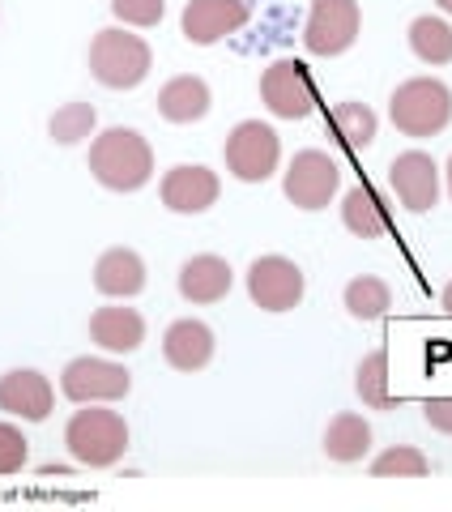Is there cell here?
Returning a JSON list of instances; mask_svg holds the SVG:
<instances>
[{
    "label": "cell",
    "mask_w": 452,
    "mask_h": 512,
    "mask_svg": "<svg viewBox=\"0 0 452 512\" xmlns=\"http://www.w3.org/2000/svg\"><path fill=\"white\" fill-rule=\"evenodd\" d=\"M389 116L401 137H414V141L435 137L452 120V90L440 77H410V82H401L393 90Z\"/></svg>",
    "instance_id": "cell-3"
},
{
    "label": "cell",
    "mask_w": 452,
    "mask_h": 512,
    "mask_svg": "<svg viewBox=\"0 0 452 512\" xmlns=\"http://www.w3.org/2000/svg\"><path fill=\"white\" fill-rule=\"evenodd\" d=\"M64 444H69L77 466L107 470L128 453V423L120 410H103V402H94L90 410H77L69 419Z\"/></svg>",
    "instance_id": "cell-2"
},
{
    "label": "cell",
    "mask_w": 452,
    "mask_h": 512,
    "mask_svg": "<svg viewBox=\"0 0 452 512\" xmlns=\"http://www.w3.org/2000/svg\"><path fill=\"white\" fill-rule=\"evenodd\" d=\"M52 406H56V389L35 367H18V372L0 376V410L13 414V419L43 423L52 414Z\"/></svg>",
    "instance_id": "cell-13"
},
{
    "label": "cell",
    "mask_w": 452,
    "mask_h": 512,
    "mask_svg": "<svg viewBox=\"0 0 452 512\" xmlns=\"http://www.w3.org/2000/svg\"><path fill=\"white\" fill-rule=\"evenodd\" d=\"M222 154H226V171H231L235 180L265 184L269 175L278 171V163H282V141H278V133H273L269 124L244 120V124L231 128V137H226Z\"/></svg>",
    "instance_id": "cell-5"
},
{
    "label": "cell",
    "mask_w": 452,
    "mask_h": 512,
    "mask_svg": "<svg viewBox=\"0 0 452 512\" xmlns=\"http://www.w3.org/2000/svg\"><path fill=\"white\" fill-rule=\"evenodd\" d=\"M218 175L201 163H180L163 175V205L171 214H205L218 201Z\"/></svg>",
    "instance_id": "cell-14"
},
{
    "label": "cell",
    "mask_w": 452,
    "mask_h": 512,
    "mask_svg": "<svg viewBox=\"0 0 452 512\" xmlns=\"http://www.w3.org/2000/svg\"><path fill=\"white\" fill-rule=\"evenodd\" d=\"M94 124H99L94 103H64L52 116V124H47V133H52V141H60V146H77V141H86L94 133Z\"/></svg>",
    "instance_id": "cell-26"
},
{
    "label": "cell",
    "mask_w": 452,
    "mask_h": 512,
    "mask_svg": "<svg viewBox=\"0 0 452 512\" xmlns=\"http://www.w3.org/2000/svg\"><path fill=\"white\" fill-rule=\"evenodd\" d=\"M435 5H440V9L448 13V18H452V0H435Z\"/></svg>",
    "instance_id": "cell-32"
},
{
    "label": "cell",
    "mask_w": 452,
    "mask_h": 512,
    "mask_svg": "<svg viewBox=\"0 0 452 512\" xmlns=\"http://www.w3.org/2000/svg\"><path fill=\"white\" fill-rule=\"evenodd\" d=\"M209 86L201 82V77H171V82L158 90V116H163L167 124H197L209 116Z\"/></svg>",
    "instance_id": "cell-18"
},
{
    "label": "cell",
    "mask_w": 452,
    "mask_h": 512,
    "mask_svg": "<svg viewBox=\"0 0 452 512\" xmlns=\"http://www.w3.org/2000/svg\"><path fill=\"white\" fill-rule=\"evenodd\" d=\"M154 69V52L141 35L128 30H99L90 43V73L107 90H133Z\"/></svg>",
    "instance_id": "cell-4"
},
{
    "label": "cell",
    "mask_w": 452,
    "mask_h": 512,
    "mask_svg": "<svg viewBox=\"0 0 452 512\" xmlns=\"http://www.w3.org/2000/svg\"><path fill=\"white\" fill-rule=\"evenodd\" d=\"M363 13L359 0H312L308 26H303V47L312 56H342L359 39Z\"/></svg>",
    "instance_id": "cell-6"
},
{
    "label": "cell",
    "mask_w": 452,
    "mask_h": 512,
    "mask_svg": "<svg viewBox=\"0 0 452 512\" xmlns=\"http://www.w3.org/2000/svg\"><path fill=\"white\" fill-rule=\"evenodd\" d=\"M252 18V5L248 0H188L184 5V39L197 43V47H209L235 30H244Z\"/></svg>",
    "instance_id": "cell-11"
},
{
    "label": "cell",
    "mask_w": 452,
    "mask_h": 512,
    "mask_svg": "<svg viewBox=\"0 0 452 512\" xmlns=\"http://www.w3.org/2000/svg\"><path fill=\"white\" fill-rule=\"evenodd\" d=\"M26 466V436L13 423H0V478L18 474Z\"/></svg>",
    "instance_id": "cell-29"
},
{
    "label": "cell",
    "mask_w": 452,
    "mask_h": 512,
    "mask_svg": "<svg viewBox=\"0 0 452 512\" xmlns=\"http://www.w3.org/2000/svg\"><path fill=\"white\" fill-rule=\"evenodd\" d=\"M163 359L175 372H201V367L214 359V329L205 320H175L163 333Z\"/></svg>",
    "instance_id": "cell-15"
},
{
    "label": "cell",
    "mask_w": 452,
    "mask_h": 512,
    "mask_svg": "<svg viewBox=\"0 0 452 512\" xmlns=\"http://www.w3.org/2000/svg\"><path fill=\"white\" fill-rule=\"evenodd\" d=\"M389 184L397 192V201L414 214H427L431 205L440 201V167H435V158L423 150L397 154L389 167Z\"/></svg>",
    "instance_id": "cell-12"
},
{
    "label": "cell",
    "mask_w": 452,
    "mask_h": 512,
    "mask_svg": "<svg viewBox=\"0 0 452 512\" xmlns=\"http://www.w3.org/2000/svg\"><path fill=\"white\" fill-rule=\"evenodd\" d=\"M133 389V376L128 367L111 363V359H73L60 372V393L77 406H94V402H120Z\"/></svg>",
    "instance_id": "cell-8"
},
{
    "label": "cell",
    "mask_w": 452,
    "mask_h": 512,
    "mask_svg": "<svg viewBox=\"0 0 452 512\" xmlns=\"http://www.w3.org/2000/svg\"><path fill=\"white\" fill-rule=\"evenodd\" d=\"M440 303H444V312H448V316H452V282H448V286H444V295H440Z\"/></svg>",
    "instance_id": "cell-31"
},
{
    "label": "cell",
    "mask_w": 452,
    "mask_h": 512,
    "mask_svg": "<svg viewBox=\"0 0 452 512\" xmlns=\"http://www.w3.org/2000/svg\"><path fill=\"white\" fill-rule=\"evenodd\" d=\"M231 282H235L231 265L214 252L192 256V261H184V269H180V295L188 303H218V299L231 295Z\"/></svg>",
    "instance_id": "cell-16"
},
{
    "label": "cell",
    "mask_w": 452,
    "mask_h": 512,
    "mask_svg": "<svg viewBox=\"0 0 452 512\" xmlns=\"http://www.w3.org/2000/svg\"><path fill=\"white\" fill-rule=\"evenodd\" d=\"M410 52L423 64H448L452 60V26L444 18H414L410 22Z\"/></svg>",
    "instance_id": "cell-23"
},
{
    "label": "cell",
    "mask_w": 452,
    "mask_h": 512,
    "mask_svg": "<svg viewBox=\"0 0 452 512\" xmlns=\"http://www.w3.org/2000/svg\"><path fill=\"white\" fill-rule=\"evenodd\" d=\"M354 389H359L363 406L393 410V397H389V355H384V350H371V355L359 363V372H354Z\"/></svg>",
    "instance_id": "cell-24"
},
{
    "label": "cell",
    "mask_w": 452,
    "mask_h": 512,
    "mask_svg": "<svg viewBox=\"0 0 452 512\" xmlns=\"http://www.w3.org/2000/svg\"><path fill=\"white\" fill-rule=\"evenodd\" d=\"M346 312L354 316V320H376L384 308L393 303V291H389V282H380V278H354L350 286H346Z\"/></svg>",
    "instance_id": "cell-25"
},
{
    "label": "cell",
    "mask_w": 452,
    "mask_h": 512,
    "mask_svg": "<svg viewBox=\"0 0 452 512\" xmlns=\"http://www.w3.org/2000/svg\"><path fill=\"white\" fill-rule=\"evenodd\" d=\"M90 171L111 192H137L154 175V150L137 128H107L90 141Z\"/></svg>",
    "instance_id": "cell-1"
},
{
    "label": "cell",
    "mask_w": 452,
    "mask_h": 512,
    "mask_svg": "<svg viewBox=\"0 0 452 512\" xmlns=\"http://www.w3.org/2000/svg\"><path fill=\"white\" fill-rule=\"evenodd\" d=\"M367 448H371V427L359 419V414H337V419L325 427V457L337 461V466L363 461Z\"/></svg>",
    "instance_id": "cell-20"
},
{
    "label": "cell",
    "mask_w": 452,
    "mask_h": 512,
    "mask_svg": "<svg viewBox=\"0 0 452 512\" xmlns=\"http://www.w3.org/2000/svg\"><path fill=\"white\" fill-rule=\"evenodd\" d=\"M261 103L278 120H303L316 107V86L303 60H273L261 73Z\"/></svg>",
    "instance_id": "cell-9"
},
{
    "label": "cell",
    "mask_w": 452,
    "mask_h": 512,
    "mask_svg": "<svg viewBox=\"0 0 452 512\" xmlns=\"http://www.w3.org/2000/svg\"><path fill=\"white\" fill-rule=\"evenodd\" d=\"M337 184H342V167H337L325 150H299L282 175L286 201L299 205V210H325Z\"/></svg>",
    "instance_id": "cell-7"
},
{
    "label": "cell",
    "mask_w": 452,
    "mask_h": 512,
    "mask_svg": "<svg viewBox=\"0 0 452 512\" xmlns=\"http://www.w3.org/2000/svg\"><path fill=\"white\" fill-rule=\"evenodd\" d=\"M427 470H431V461L410 444H397V448H389V453H380L376 461H371V474L376 478H423Z\"/></svg>",
    "instance_id": "cell-27"
},
{
    "label": "cell",
    "mask_w": 452,
    "mask_h": 512,
    "mask_svg": "<svg viewBox=\"0 0 452 512\" xmlns=\"http://www.w3.org/2000/svg\"><path fill=\"white\" fill-rule=\"evenodd\" d=\"M423 419H427V427L452 436V397H431V402L423 406Z\"/></svg>",
    "instance_id": "cell-30"
},
{
    "label": "cell",
    "mask_w": 452,
    "mask_h": 512,
    "mask_svg": "<svg viewBox=\"0 0 452 512\" xmlns=\"http://www.w3.org/2000/svg\"><path fill=\"white\" fill-rule=\"evenodd\" d=\"M329 124H333V133L342 137V146H350V150H363V146H371L376 141V128H380V120H376V111H371L367 103H337L333 111H329Z\"/></svg>",
    "instance_id": "cell-22"
},
{
    "label": "cell",
    "mask_w": 452,
    "mask_h": 512,
    "mask_svg": "<svg viewBox=\"0 0 452 512\" xmlns=\"http://www.w3.org/2000/svg\"><path fill=\"white\" fill-rule=\"evenodd\" d=\"M90 338L111 355H133L145 342V320L137 308H99L90 316Z\"/></svg>",
    "instance_id": "cell-19"
},
{
    "label": "cell",
    "mask_w": 452,
    "mask_h": 512,
    "mask_svg": "<svg viewBox=\"0 0 452 512\" xmlns=\"http://www.w3.org/2000/svg\"><path fill=\"white\" fill-rule=\"evenodd\" d=\"M342 222H346V231H354L359 239H380L384 231H389V218H384L376 192H371L367 184H359V188L346 192V201H342Z\"/></svg>",
    "instance_id": "cell-21"
},
{
    "label": "cell",
    "mask_w": 452,
    "mask_h": 512,
    "mask_svg": "<svg viewBox=\"0 0 452 512\" xmlns=\"http://www.w3.org/2000/svg\"><path fill=\"white\" fill-rule=\"evenodd\" d=\"M444 175H448V197H452V158H448V171Z\"/></svg>",
    "instance_id": "cell-33"
},
{
    "label": "cell",
    "mask_w": 452,
    "mask_h": 512,
    "mask_svg": "<svg viewBox=\"0 0 452 512\" xmlns=\"http://www.w3.org/2000/svg\"><path fill=\"white\" fill-rule=\"evenodd\" d=\"M303 291H308V278H303V269L295 261H286V256H256L248 269V295L256 308H265V312L299 308Z\"/></svg>",
    "instance_id": "cell-10"
},
{
    "label": "cell",
    "mask_w": 452,
    "mask_h": 512,
    "mask_svg": "<svg viewBox=\"0 0 452 512\" xmlns=\"http://www.w3.org/2000/svg\"><path fill=\"white\" fill-rule=\"evenodd\" d=\"M94 286H99V295L133 299L145 291V261L133 248H111L99 256V265H94Z\"/></svg>",
    "instance_id": "cell-17"
},
{
    "label": "cell",
    "mask_w": 452,
    "mask_h": 512,
    "mask_svg": "<svg viewBox=\"0 0 452 512\" xmlns=\"http://www.w3.org/2000/svg\"><path fill=\"white\" fill-rule=\"evenodd\" d=\"M111 13L124 26H158L167 13V0H111Z\"/></svg>",
    "instance_id": "cell-28"
}]
</instances>
